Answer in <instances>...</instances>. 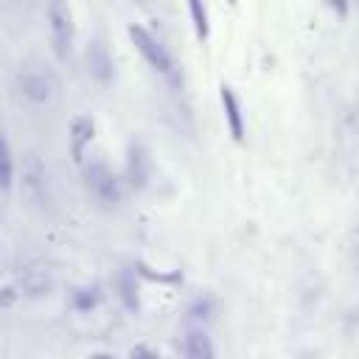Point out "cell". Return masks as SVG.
I'll list each match as a JSON object with an SVG mask.
<instances>
[{"label":"cell","instance_id":"cell-1","mask_svg":"<svg viewBox=\"0 0 359 359\" xmlns=\"http://www.w3.org/2000/svg\"><path fill=\"white\" fill-rule=\"evenodd\" d=\"M14 84H17V93L36 107L50 104L59 95V79L45 65H22L14 76Z\"/></svg>","mask_w":359,"mask_h":359},{"label":"cell","instance_id":"cell-2","mask_svg":"<svg viewBox=\"0 0 359 359\" xmlns=\"http://www.w3.org/2000/svg\"><path fill=\"white\" fill-rule=\"evenodd\" d=\"M81 180H84V188L87 194L93 196V202L98 208H118L121 202V188H118V180L112 177V171L101 163V160H90L84 163L81 168Z\"/></svg>","mask_w":359,"mask_h":359},{"label":"cell","instance_id":"cell-3","mask_svg":"<svg viewBox=\"0 0 359 359\" xmlns=\"http://www.w3.org/2000/svg\"><path fill=\"white\" fill-rule=\"evenodd\" d=\"M48 31H50V45H53L56 59H67V50L73 42V17L65 3L48 6Z\"/></svg>","mask_w":359,"mask_h":359},{"label":"cell","instance_id":"cell-4","mask_svg":"<svg viewBox=\"0 0 359 359\" xmlns=\"http://www.w3.org/2000/svg\"><path fill=\"white\" fill-rule=\"evenodd\" d=\"M129 36H132L135 48L143 53V59H146V62H149L154 70H160V73L171 76V70H174V62H171L168 50L163 48V42H160L154 34H149L143 25H129Z\"/></svg>","mask_w":359,"mask_h":359},{"label":"cell","instance_id":"cell-5","mask_svg":"<svg viewBox=\"0 0 359 359\" xmlns=\"http://www.w3.org/2000/svg\"><path fill=\"white\" fill-rule=\"evenodd\" d=\"M22 188H25V196L39 205V208H50V182H48V171L45 165L39 163L36 154H28L25 157V165H22Z\"/></svg>","mask_w":359,"mask_h":359},{"label":"cell","instance_id":"cell-6","mask_svg":"<svg viewBox=\"0 0 359 359\" xmlns=\"http://www.w3.org/2000/svg\"><path fill=\"white\" fill-rule=\"evenodd\" d=\"M149 171H151V160H149V151L143 143H132L129 146V154H126V177L132 182V188H143L146 180H149Z\"/></svg>","mask_w":359,"mask_h":359},{"label":"cell","instance_id":"cell-7","mask_svg":"<svg viewBox=\"0 0 359 359\" xmlns=\"http://www.w3.org/2000/svg\"><path fill=\"white\" fill-rule=\"evenodd\" d=\"M219 98H222V107H224V118H227V126H230V135L233 140H244V118H241V104H238V95L233 93L230 84H222L219 87Z\"/></svg>","mask_w":359,"mask_h":359},{"label":"cell","instance_id":"cell-8","mask_svg":"<svg viewBox=\"0 0 359 359\" xmlns=\"http://www.w3.org/2000/svg\"><path fill=\"white\" fill-rule=\"evenodd\" d=\"M87 67H90V73L101 84L112 81V56H109V50H107V45L101 39L90 42V48H87Z\"/></svg>","mask_w":359,"mask_h":359},{"label":"cell","instance_id":"cell-9","mask_svg":"<svg viewBox=\"0 0 359 359\" xmlns=\"http://www.w3.org/2000/svg\"><path fill=\"white\" fill-rule=\"evenodd\" d=\"M93 129H95L93 118H87V115L73 118V123H70V154H73L76 163L84 160V146L93 140Z\"/></svg>","mask_w":359,"mask_h":359},{"label":"cell","instance_id":"cell-10","mask_svg":"<svg viewBox=\"0 0 359 359\" xmlns=\"http://www.w3.org/2000/svg\"><path fill=\"white\" fill-rule=\"evenodd\" d=\"M182 345H185V356H188V359H216V353H213V342H210V337H208L202 328H191V331H185Z\"/></svg>","mask_w":359,"mask_h":359},{"label":"cell","instance_id":"cell-11","mask_svg":"<svg viewBox=\"0 0 359 359\" xmlns=\"http://www.w3.org/2000/svg\"><path fill=\"white\" fill-rule=\"evenodd\" d=\"M20 289L25 294H45L50 289V275L42 266H22L20 275Z\"/></svg>","mask_w":359,"mask_h":359},{"label":"cell","instance_id":"cell-12","mask_svg":"<svg viewBox=\"0 0 359 359\" xmlns=\"http://www.w3.org/2000/svg\"><path fill=\"white\" fill-rule=\"evenodd\" d=\"M3 177H0V182H3V191L8 194L11 191V182H14V157H11V146H8V140H3Z\"/></svg>","mask_w":359,"mask_h":359},{"label":"cell","instance_id":"cell-13","mask_svg":"<svg viewBox=\"0 0 359 359\" xmlns=\"http://www.w3.org/2000/svg\"><path fill=\"white\" fill-rule=\"evenodd\" d=\"M188 11H191V17H194V28H196V36L199 39H208V11H205V6H199V3H191L188 6Z\"/></svg>","mask_w":359,"mask_h":359},{"label":"cell","instance_id":"cell-14","mask_svg":"<svg viewBox=\"0 0 359 359\" xmlns=\"http://www.w3.org/2000/svg\"><path fill=\"white\" fill-rule=\"evenodd\" d=\"M118 286H121V297H123L126 309H137V286H135V280H132L129 272L121 275V283Z\"/></svg>","mask_w":359,"mask_h":359},{"label":"cell","instance_id":"cell-15","mask_svg":"<svg viewBox=\"0 0 359 359\" xmlns=\"http://www.w3.org/2000/svg\"><path fill=\"white\" fill-rule=\"evenodd\" d=\"M95 297H98L95 289H79V292H76V306H79V309H90V306L95 303Z\"/></svg>","mask_w":359,"mask_h":359},{"label":"cell","instance_id":"cell-16","mask_svg":"<svg viewBox=\"0 0 359 359\" xmlns=\"http://www.w3.org/2000/svg\"><path fill=\"white\" fill-rule=\"evenodd\" d=\"M129 359H160V356L154 351H149L146 345H137V348L129 351Z\"/></svg>","mask_w":359,"mask_h":359},{"label":"cell","instance_id":"cell-17","mask_svg":"<svg viewBox=\"0 0 359 359\" xmlns=\"http://www.w3.org/2000/svg\"><path fill=\"white\" fill-rule=\"evenodd\" d=\"M208 311H210V303H208V300H199V303L194 306V317H208Z\"/></svg>","mask_w":359,"mask_h":359},{"label":"cell","instance_id":"cell-18","mask_svg":"<svg viewBox=\"0 0 359 359\" xmlns=\"http://www.w3.org/2000/svg\"><path fill=\"white\" fill-rule=\"evenodd\" d=\"M90 359H115V356H112V353H93Z\"/></svg>","mask_w":359,"mask_h":359}]
</instances>
